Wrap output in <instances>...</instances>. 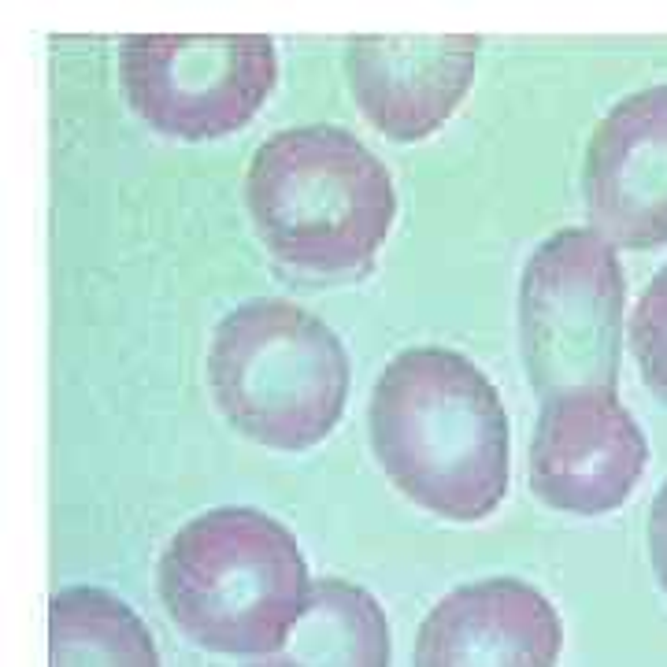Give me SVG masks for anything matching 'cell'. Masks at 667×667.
Returning <instances> with one entry per match:
<instances>
[{
    "instance_id": "cell-14",
    "label": "cell",
    "mask_w": 667,
    "mask_h": 667,
    "mask_svg": "<svg viewBox=\"0 0 667 667\" xmlns=\"http://www.w3.org/2000/svg\"><path fill=\"white\" fill-rule=\"evenodd\" d=\"M649 553H653V567L667 590V482L660 486L649 512Z\"/></svg>"
},
{
    "instance_id": "cell-4",
    "label": "cell",
    "mask_w": 667,
    "mask_h": 667,
    "mask_svg": "<svg viewBox=\"0 0 667 667\" xmlns=\"http://www.w3.org/2000/svg\"><path fill=\"white\" fill-rule=\"evenodd\" d=\"M219 412L271 449H312L338 427L349 393V356L334 330L282 297L238 304L219 319L208 349Z\"/></svg>"
},
{
    "instance_id": "cell-11",
    "label": "cell",
    "mask_w": 667,
    "mask_h": 667,
    "mask_svg": "<svg viewBox=\"0 0 667 667\" xmlns=\"http://www.w3.org/2000/svg\"><path fill=\"white\" fill-rule=\"evenodd\" d=\"M252 667H390V623L364 586L315 582L308 612L278 653Z\"/></svg>"
},
{
    "instance_id": "cell-10",
    "label": "cell",
    "mask_w": 667,
    "mask_h": 667,
    "mask_svg": "<svg viewBox=\"0 0 667 667\" xmlns=\"http://www.w3.org/2000/svg\"><path fill=\"white\" fill-rule=\"evenodd\" d=\"M564 627L542 590L519 579L456 586L430 608L412 667H556Z\"/></svg>"
},
{
    "instance_id": "cell-5",
    "label": "cell",
    "mask_w": 667,
    "mask_h": 667,
    "mask_svg": "<svg viewBox=\"0 0 667 667\" xmlns=\"http://www.w3.org/2000/svg\"><path fill=\"white\" fill-rule=\"evenodd\" d=\"M623 301V267L597 230H556L534 249L519 282V341L542 401L567 390H616Z\"/></svg>"
},
{
    "instance_id": "cell-13",
    "label": "cell",
    "mask_w": 667,
    "mask_h": 667,
    "mask_svg": "<svg viewBox=\"0 0 667 667\" xmlns=\"http://www.w3.org/2000/svg\"><path fill=\"white\" fill-rule=\"evenodd\" d=\"M630 349L638 356L645 382L667 397V267H660L645 286L630 319Z\"/></svg>"
},
{
    "instance_id": "cell-3",
    "label": "cell",
    "mask_w": 667,
    "mask_h": 667,
    "mask_svg": "<svg viewBox=\"0 0 667 667\" xmlns=\"http://www.w3.org/2000/svg\"><path fill=\"white\" fill-rule=\"evenodd\" d=\"M245 201L267 249L312 275L367 271L397 215L386 164L327 123L278 130L252 152Z\"/></svg>"
},
{
    "instance_id": "cell-6",
    "label": "cell",
    "mask_w": 667,
    "mask_h": 667,
    "mask_svg": "<svg viewBox=\"0 0 667 667\" xmlns=\"http://www.w3.org/2000/svg\"><path fill=\"white\" fill-rule=\"evenodd\" d=\"M119 78L134 112L171 138H219L245 126L278 78L267 34H130Z\"/></svg>"
},
{
    "instance_id": "cell-12",
    "label": "cell",
    "mask_w": 667,
    "mask_h": 667,
    "mask_svg": "<svg viewBox=\"0 0 667 667\" xmlns=\"http://www.w3.org/2000/svg\"><path fill=\"white\" fill-rule=\"evenodd\" d=\"M49 667H160V653L126 601L71 586L49 601Z\"/></svg>"
},
{
    "instance_id": "cell-8",
    "label": "cell",
    "mask_w": 667,
    "mask_h": 667,
    "mask_svg": "<svg viewBox=\"0 0 667 667\" xmlns=\"http://www.w3.org/2000/svg\"><path fill=\"white\" fill-rule=\"evenodd\" d=\"M586 212L627 249L667 241V86L630 93L597 123L586 149Z\"/></svg>"
},
{
    "instance_id": "cell-1",
    "label": "cell",
    "mask_w": 667,
    "mask_h": 667,
    "mask_svg": "<svg viewBox=\"0 0 667 667\" xmlns=\"http://www.w3.org/2000/svg\"><path fill=\"white\" fill-rule=\"evenodd\" d=\"M367 427L382 471L416 504L475 523L508 493V416L456 349H404L378 375Z\"/></svg>"
},
{
    "instance_id": "cell-2",
    "label": "cell",
    "mask_w": 667,
    "mask_h": 667,
    "mask_svg": "<svg viewBox=\"0 0 667 667\" xmlns=\"http://www.w3.org/2000/svg\"><path fill=\"white\" fill-rule=\"evenodd\" d=\"M312 590L297 538L260 508H212L189 519L160 556L167 612L208 653H278Z\"/></svg>"
},
{
    "instance_id": "cell-9",
    "label": "cell",
    "mask_w": 667,
    "mask_h": 667,
    "mask_svg": "<svg viewBox=\"0 0 667 667\" xmlns=\"http://www.w3.org/2000/svg\"><path fill=\"white\" fill-rule=\"evenodd\" d=\"M475 34H360L349 41V82L382 134L419 141L438 130L471 86Z\"/></svg>"
},
{
    "instance_id": "cell-7",
    "label": "cell",
    "mask_w": 667,
    "mask_h": 667,
    "mask_svg": "<svg viewBox=\"0 0 667 667\" xmlns=\"http://www.w3.org/2000/svg\"><path fill=\"white\" fill-rule=\"evenodd\" d=\"M649 445L616 390H567L542 401L530 445V482L560 512L601 516L627 501Z\"/></svg>"
}]
</instances>
